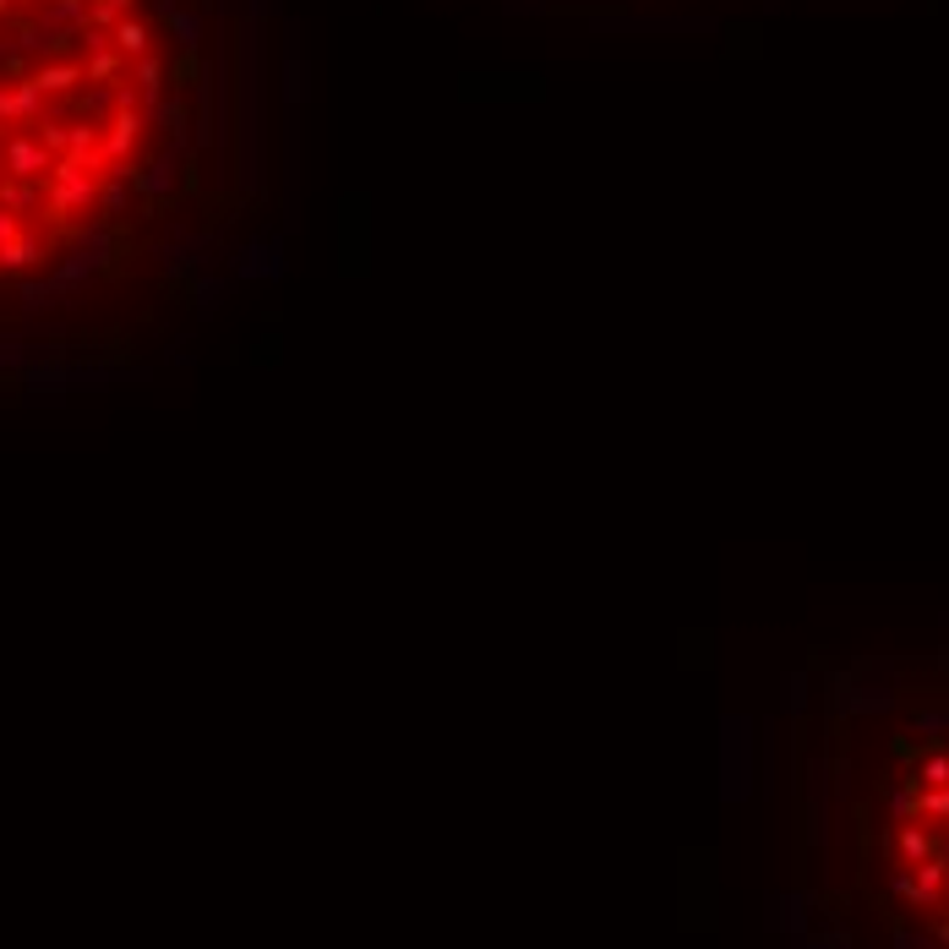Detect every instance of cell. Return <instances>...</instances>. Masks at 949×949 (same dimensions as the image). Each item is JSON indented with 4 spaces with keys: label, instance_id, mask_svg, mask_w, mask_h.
Masks as SVG:
<instances>
[{
    "label": "cell",
    "instance_id": "1",
    "mask_svg": "<svg viewBox=\"0 0 949 949\" xmlns=\"http://www.w3.org/2000/svg\"><path fill=\"white\" fill-rule=\"evenodd\" d=\"M202 132L186 0H0V393L164 338Z\"/></svg>",
    "mask_w": 949,
    "mask_h": 949
}]
</instances>
